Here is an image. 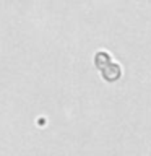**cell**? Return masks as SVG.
Returning a JSON list of instances; mask_svg holds the SVG:
<instances>
[{
	"mask_svg": "<svg viewBox=\"0 0 151 156\" xmlns=\"http://www.w3.org/2000/svg\"><path fill=\"white\" fill-rule=\"evenodd\" d=\"M94 62H96V67L101 70L104 80L114 81V80H117V78L120 76L122 70H120L119 63L112 62V57H111L109 52L99 51V52L96 54V57H94Z\"/></svg>",
	"mask_w": 151,
	"mask_h": 156,
	"instance_id": "cell-1",
	"label": "cell"
}]
</instances>
